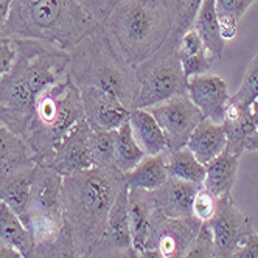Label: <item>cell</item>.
I'll use <instances>...</instances> for the list:
<instances>
[{"instance_id": "obj_1", "label": "cell", "mask_w": 258, "mask_h": 258, "mask_svg": "<svg viewBox=\"0 0 258 258\" xmlns=\"http://www.w3.org/2000/svg\"><path fill=\"white\" fill-rule=\"evenodd\" d=\"M16 59L0 80V126L25 140L44 92L69 75V51L42 41L14 39Z\"/></svg>"}, {"instance_id": "obj_2", "label": "cell", "mask_w": 258, "mask_h": 258, "mask_svg": "<svg viewBox=\"0 0 258 258\" xmlns=\"http://www.w3.org/2000/svg\"><path fill=\"white\" fill-rule=\"evenodd\" d=\"M123 183V173L117 168L94 167L64 177V223L75 238L83 258H90L100 243L109 212Z\"/></svg>"}, {"instance_id": "obj_3", "label": "cell", "mask_w": 258, "mask_h": 258, "mask_svg": "<svg viewBox=\"0 0 258 258\" xmlns=\"http://www.w3.org/2000/svg\"><path fill=\"white\" fill-rule=\"evenodd\" d=\"M97 25L81 0H13L2 36L42 41L69 51Z\"/></svg>"}, {"instance_id": "obj_4", "label": "cell", "mask_w": 258, "mask_h": 258, "mask_svg": "<svg viewBox=\"0 0 258 258\" xmlns=\"http://www.w3.org/2000/svg\"><path fill=\"white\" fill-rule=\"evenodd\" d=\"M69 77L78 89L94 87L118 98L134 109L137 84L129 66L101 24L69 50Z\"/></svg>"}, {"instance_id": "obj_5", "label": "cell", "mask_w": 258, "mask_h": 258, "mask_svg": "<svg viewBox=\"0 0 258 258\" xmlns=\"http://www.w3.org/2000/svg\"><path fill=\"white\" fill-rule=\"evenodd\" d=\"M101 25L123 59L136 67L167 42L173 17L165 0H124Z\"/></svg>"}, {"instance_id": "obj_6", "label": "cell", "mask_w": 258, "mask_h": 258, "mask_svg": "<svg viewBox=\"0 0 258 258\" xmlns=\"http://www.w3.org/2000/svg\"><path fill=\"white\" fill-rule=\"evenodd\" d=\"M86 118L81 92L67 75L48 87L36 103L25 143L36 165H47L64 137Z\"/></svg>"}, {"instance_id": "obj_7", "label": "cell", "mask_w": 258, "mask_h": 258, "mask_svg": "<svg viewBox=\"0 0 258 258\" xmlns=\"http://www.w3.org/2000/svg\"><path fill=\"white\" fill-rule=\"evenodd\" d=\"M137 94L134 109H150L174 97L187 95V78L177 56V45L167 41L153 56L134 67Z\"/></svg>"}, {"instance_id": "obj_8", "label": "cell", "mask_w": 258, "mask_h": 258, "mask_svg": "<svg viewBox=\"0 0 258 258\" xmlns=\"http://www.w3.org/2000/svg\"><path fill=\"white\" fill-rule=\"evenodd\" d=\"M202 224L195 216L168 218L153 209L145 250H156L163 258H182L193 246Z\"/></svg>"}, {"instance_id": "obj_9", "label": "cell", "mask_w": 258, "mask_h": 258, "mask_svg": "<svg viewBox=\"0 0 258 258\" xmlns=\"http://www.w3.org/2000/svg\"><path fill=\"white\" fill-rule=\"evenodd\" d=\"M207 226L212 232L216 258H232L241 244L253 233L252 219L233 204L232 193L218 198L216 212Z\"/></svg>"}, {"instance_id": "obj_10", "label": "cell", "mask_w": 258, "mask_h": 258, "mask_svg": "<svg viewBox=\"0 0 258 258\" xmlns=\"http://www.w3.org/2000/svg\"><path fill=\"white\" fill-rule=\"evenodd\" d=\"M156 118L167 140V150L177 151L185 148L193 131L204 120L201 110L188 95H179L162 104L146 109Z\"/></svg>"}, {"instance_id": "obj_11", "label": "cell", "mask_w": 258, "mask_h": 258, "mask_svg": "<svg viewBox=\"0 0 258 258\" xmlns=\"http://www.w3.org/2000/svg\"><path fill=\"white\" fill-rule=\"evenodd\" d=\"M62 183L64 177L50 168L48 165H36L33 168L30 204L24 226L31 216H44L64 221Z\"/></svg>"}, {"instance_id": "obj_12", "label": "cell", "mask_w": 258, "mask_h": 258, "mask_svg": "<svg viewBox=\"0 0 258 258\" xmlns=\"http://www.w3.org/2000/svg\"><path fill=\"white\" fill-rule=\"evenodd\" d=\"M90 133L92 127L89 126L86 118L81 120L54 150L51 160L47 163L48 167L59 173L62 177L94 168L89 153Z\"/></svg>"}, {"instance_id": "obj_13", "label": "cell", "mask_w": 258, "mask_h": 258, "mask_svg": "<svg viewBox=\"0 0 258 258\" xmlns=\"http://www.w3.org/2000/svg\"><path fill=\"white\" fill-rule=\"evenodd\" d=\"M86 121L94 131H117L129 120V110L118 98L100 89H80Z\"/></svg>"}, {"instance_id": "obj_14", "label": "cell", "mask_w": 258, "mask_h": 258, "mask_svg": "<svg viewBox=\"0 0 258 258\" xmlns=\"http://www.w3.org/2000/svg\"><path fill=\"white\" fill-rule=\"evenodd\" d=\"M187 95L193 104L201 110L204 118L215 123H223L227 107L230 104V95L226 81L216 75H198L187 81Z\"/></svg>"}, {"instance_id": "obj_15", "label": "cell", "mask_w": 258, "mask_h": 258, "mask_svg": "<svg viewBox=\"0 0 258 258\" xmlns=\"http://www.w3.org/2000/svg\"><path fill=\"white\" fill-rule=\"evenodd\" d=\"M202 185L168 177L162 187L148 191L153 209L168 218L193 216V201Z\"/></svg>"}, {"instance_id": "obj_16", "label": "cell", "mask_w": 258, "mask_h": 258, "mask_svg": "<svg viewBox=\"0 0 258 258\" xmlns=\"http://www.w3.org/2000/svg\"><path fill=\"white\" fill-rule=\"evenodd\" d=\"M127 191L129 188L123 183L117 199L112 204V209L109 212L104 233L97 247L94 249V252L126 250L129 247H133L131 230H129V216H127Z\"/></svg>"}, {"instance_id": "obj_17", "label": "cell", "mask_w": 258, "mask_h": 258, "mask_svg": "<svg viewBox=\"0 0 258 258\" xmlns=\"http://www.w3.org/2000/svg\"><path fill=\"white\" fill-rule=\"evenodd\" d=\"M221 124L224 126L227 139L226 150L235 156H241L246 151L249 139L258 129L253 121L252 107L233 101H230L224 121Z\"/></svg>"}, {"instance_id": "obj_18", "label": "cell", "mask_w": 258, "mask_h": 258, "mask_svg": "<svg viewBox=\"0 0 258 258\" xmlns=\"http://www.w3.org/2000/svg\"><path fill=\"white\" fill-rule=\"evenodd\" d=\"M226 145L227 139L224 126L221 123H215L209 118H204L193 131L187 143V148L202 165H207L210 160H213L226 150Z\"/></svg>"}, {"instance_id": "obj_19", "label": "cell", "mask_w": 258, "mask_h": 258, "mask_svg": "<svg viewBox=\"0 0 258 258\" xmlns=\"http://www.w3.org/2000/svg\"><path fill=\"white\" fill-rule=\"evenodd\" d=\"M168 153L163 151L156 156H146L137 167L131 171L123 174L124 185L131 188H140L145 191H153L159 187H162L168 176Z\"/></svg>"}, {"instance_id": "obj_20", "label": "cell", "mask_w": 258, "mask_h": 258, "mask_svg": "<svg viewBox=\"0 0 258 258\" xmlns=\"http://www.w3.org/2000/svg\"><path fill=\"white\" fill-rule=\"evenodd\" d=\"M34 165L25 140L0 126V177L31 170Z\"/></svg>"}, {"instance_id": "obj_21", "label": "cell", "mask_w": 258, "mask_h": 258, "mask_svg": "<svg viewBox=\"0 0 258 258\" xmlns=\"http://www.w3.org/2000/svg\"><path fill=\"white\" fill-rule=\"evenodd\" d=\"M153 215V204L148 191L140 188H131L127 191V216L129 230H131L133 247L140 253L146 247L150 223Z\"/></svg>"}, {"instance_id": "obj_22", "label": "cell", "mask_w": 258, "mask_h": 258, "mask_svg": "<svg viewBox=\"0 0 258 258\" xmlns=\"http://www.w3.org/2000/svg\"><path fill=\"white\" fill-rule=\"evenodd\" d=\"M239 157L241 156L230 154L227 150H224L219 156L210 160L206 165V179L202 187L207 188L216 198L230 193L236 180Z\"/></svg>"}, {"instance_id": "obj_23", "label": "cell", "mask_w": 258, "mask_h": 258, "mask_svg": "<svg viewBox=\"0 0 258 258\" xmlns=\"http://www.w3.org/2000/svg\"><path fill=\"white\" fill-rule=\"evenodd\" d=\"M191 28L198 33L206 50L209 51V54L213 59L223 58L226 41L223 39V36H221L215 0H204V2H202Z\"/></svg>"}, {"instance_id": "obj_24", "label": "cell", "mask_w": 258, "mask_h": 258, "mask_svg": "<svg viewBox=\"0 0 258 258\" xmlns=\"http://www.w3.org/2000/svg\"><path fill=\"white\" fill-rule=\"evenodd\" d=\"M129 124L137 143L143 148L146 156H156L167 150V140L156 118L146 109H133L129 114Z\"/></svg>"}, {"instance_id": "obj_25", "label": "cell", "mask_w": 258, "mask_h": 258, "mask_svg": "<svg viewBox=\"0 0 258 258\" xmlns=\"http://www.w3.org/2000/svg\"><path fill=\"white\" fill-rule=\"evenodd\" d=\"M177 56L183 70V75H185L187 80L207 73L215 61L193 28L183 34L182 39L179 41Z\"/></svg>"}, {"instance_id": "obj_26", "label": "cell", "mask_w": 258, "mask_h": 258, "mask_svg": "<svg viewBox=\"0 0 258 258\" xmlns=\"http://www.w3.org/2000/svg\"><path fill=\"white\" fill-rule=\"evenodd\" d=\"M0 241L16 249L24 258H33L36 243L30 230L24 226L5 202L0 201Z\"/></svg>"}, {"instance_id": "obj_27", "label": "cell", "mask_w": 258, "mask_h": 258, "mask_svg": "<svg viewBox=\"0 0 258 258\" xmlns=\"http://www.w3.org/2000/svg\"><path fill=\"white\" fill-rule=\"evenodd\" d=\"M31 179H33V168L22 173L0 177V201L5 202L21 218L22 223L25 221L28 213Z\"/></svg>"}, {"instance_id": "obj_28", "label": "cell", "mask_w": 258, "mask_h": 258, "mask_svg": "<svg viewBox=\"0 0 258 258\" xmlns=\"http://www.w3.org/2000/svg\"><path fill=\"white\" fill-rule=\"evenodd\" d=\"M167 168H168L170 177H174L183 182H190V183H195V185H202V183H204L206 165H202L187 146L177 151L168 153Z\"/></svg>"}, {"instance_id": "obj_29", "label": "cell", "mask_w": 258, "mask_h": 258, "mask_svg": "<svg viewBox=\"0 0 258 258\" xmlns=\"http://www.w3.org/2000/svg\"><path fill=\"white\" fill-rule=\"evenodd\" d=\"M146 157V153L137 143L133 134V127L129 120L117 129L115 139V168L123 174L134 170L137 165Z\"/></svg>"}, {"instance_id": "obj_30", "label": "cell", "mask_w": 258, "mask_h": 258, "mask_svg": "<svg viewBox=\"0 0 258 258\" xmlns=\"http://www.w3.org/2000/svg\"><path fill=\"white\" fill-rule=\"evenodd\" d=\"M202 2L204 0H165L173 17V30L167 41L173 42L174 45H179L182 36L191 30Z\"/></svg>"}, {"instance_id": "obj_31", "label": "cell", "mask_w": 258, "mask_h": 258, "mask_svg": "<svg viewBox=\"0 0 258 258\" xmlns=\"http://www.w3.org/2000/svg\"><path fill=\"white\" fill-rule=\"evenodd\" d=\"M117 131H94L89 137L90 160L95 168H115Z\"/></svg>"}, {"instance_id": "obj_32", "label": "cell", "mask_w": 258, "mask_h": 258, "mask_svg": "<svg viewBox=\"0 0 258 258\" xmlns=\"http://www.w3.org/2000/svg\"><path fill=\"white\" fill-rule=\"evenodd\" d=\"M253 2L255 0H215L221 36L226 42L232 41L236 36L238 21L244 16L250 5H253Z\"/></svg>"}, {"instance_id": "obj_33", "label": "cell", "mask_w": 258, "mask_h": 258, "mask_svg": "<svg viewBox=\"0 0 258 258\" xmlns=\"http://www.w3.org/2000/svg\"><path fill=\"white\" fill-rule=\"evenodd\" d=\"M33 258H83V255L70 229L64 223V227L56 238L36 244Z\"/></svg>"}, {"instance_id": "obj_34", "label": "cell", "mask_w": 258, "mask_h": 258, "mask_svg": "<svg viewBox=\"0 0 258 258\" xmlns=\"http://www.w3.org/2000/svg\"><path fill=\"white\" fill-rule=\"evenodd\" d=\"M256 100H258V54H255L250 59L247 70L244 73V78L241 81V86L235 92V95L230 97V101L250 107Z\"/></svg>"}, {"instance_id": "obj_35", "label": "cell", "mask_w": 258, "mask_h": 258, "mask_svg": "<svg viewBox=\"0 0 258 258\" xmlns=\"http://www.w3.org/2000/svg\"><path fill=\"white\" fill-rule=\"evenodd\" d=\"M216 204H218V198L213 196L207 188L201 187L193 201V216L202 221V223H207V221L213 218L216 212Z\"/></svg>"}, {"instance_id": "obj_36", "label": "cell", "mask_w": 258, "mask_h": 258, "mask_svg": "<svg viewBox=\"0 0 258 258\" xmlns=\"http://www.w3.org/2000/svg\"><path fill=\"white\" fill-rule=\"evenodd\" d=\"M182 258H216L215 250H213L212 232H210L207 223L202 224L193 246L188 249V252Z\"/></svg>"}, {"instance_id": "obj_37", "label": "cell", "mask_w": 258, "mask_h": 258, "mask_svg": "<svg viewBox=\"0 0 258 258\" xmlns=\"http://www.w3.org/2000/svg\"><path fill=\"white\" fill-rule=\"evenodd\" d=\"M124 0H83V5L86 11L92 16L97 24H103L109 14L114 11L117 5H120Z\"/></svg>"}, {"instance_id": "obj_38", "label": "cell", "mask_w": 258, "mask_h": 258, "mask_svg": "<svg viewBox=\"0 0 258 258\" xmlns=\"http://www.w3.org/2000/svg\"><path fill=\"white\" fill-rule=\"evenodd\" d=\"M16 59V45L14 39L0 36V80L10 72Z\"/></svg>"}, {"instance_id": "obj_39", "label": "cell", "mask_w": 258, "mask_h": 258, "mask_svg": "<svg viewBox=\"0 0 258 258\" xmlns=\"http://www.w3.org/2000/svg\"><path fill=\"white\" fill-rule=\"evenodd\" d=\"M232 258H258V233H250Z\"/></svg>"}, {"instance_id": "obj_40", "label": "cell", "mask_w": 258, "mask_h": 258, "mask_svg": "<svg viewBox=\"0 0 258 258\" xmlns=\"http://www.w3.org/2000/svg\"><path fill=\"white\" fill-rule=\"evenodd\" d=\"M90 258H139V252L134 247L126 250H106V252H94Z\"/></svg>"}, {"instance_id": "obj_41", "label": "cell", "mask_w": 258, "mask_h": 258, "mask_svg": "<svg viewBox=\"0 0 258 258\" xmlns=\"http://www.w3.org/2000/svg\"><path fill=\"white\" fill-rule=\"evenodd\" d=\"M11 5H13V0H0V36L4 34V28L8 21Z\"/></svg>"}, {"instance_id": "obj_42", "label": "cell", "mask_w": 258, "mask_h": 258, "mask_svg": "<svg viewBox=\"0 0 258 258\" xmlns=\"http://www.w3.org/2000/svg\"><path fill=\"white\" fill-rule=\"evenodd\" d=\"M0 258H24L16 249L0 241Z\"/></svg>"}, {"instance_id": "obj_43", "label": "cell", "mask_w": 258, "mask_h": 258, "mask_svg": "<svg viewBox=\"0 0 258 258\" xmlns=\"http://www.w3.org/2000/svg\"><path fill=\"white\" fill-rule=\"evenodd\" d=\"M246 151H258V129L252 134V137L247 142Z\"/></svg>"}, {"instance_id": "obj_44", "label": "cell", "mask_w": 258, "mask_h": 258, "mask_svg": "<svg viewBox=\"0 0 258 258\" xmlns=\"http://www.w3.org/2000/svg\"><path fill=\"white\" fill-rule=\"evenodd\" d=\"M139 258H163V256L156 250H143L139 253Z\"/></svg>"}, {"instance_id": "obj_45", "label": "cell", "mask_w": 258, "mask_h": 258, "mask_svg": "<svg viewBox=\"0 0 258 258\" xmlns=\"http://www.w3.org/2000/svg\"><path fill=\"white\" fill-rule=\"evenodd\" d=\"M252 115H253V121H255V126L258 127V100L252 104Z\"/></svg>"}, {"instance_id": "obj_46", "label": "cell", "mask_w": 258, "mask_h": 258, "mask_svg": "<svg viewBox=\"0 0 258 258\" xmlns=\"http://www.w3.org/2000/svg\"><path fill=\"white\" fill-rule=\"evenodd\" d=\"M81 2H83V0H81Z\"/></svg>"}]
</instances>
